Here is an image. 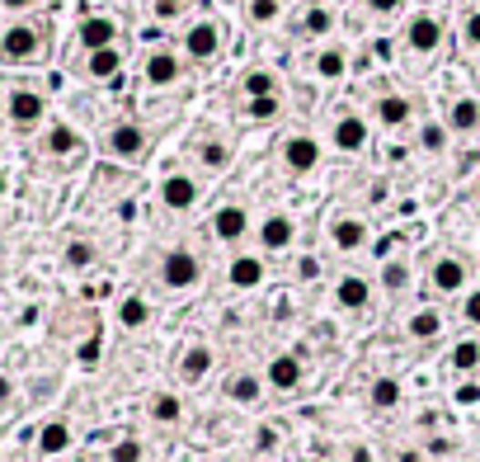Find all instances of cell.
<instances>
[{
  "label": "cell",
  "instance_id": "37",
  "mask_svg": "<svg viewBox=\"0 0 480 462\" xmlns=\"http://www.w3.org/2000/svg\"><path fill=\"white\" fill-rule=\"evenodd\" d=\"M240 118L254 128H269L282 118V95H264V99H240Z\"/></svg>",
  "mask_w": 480,
  "mask_h": 462
},
{
  "label": "cell",
  "instance_id": "25",
  "mask_svg": "<svg viewBox=\"0 0 480 462\" xmlns=\"http://www.w3.org/2000/svg\"><path fill=\"white\" fill-rule=\"evenodd\" d=\"M151 316H156L151 297H147V293H137V288H132V293H123V297H118V307H113V321H118V331H128V335L147 331Z\"/></svg>",
  "mask_w": 480,
  "mask_h": 462
},
{
  "label": "cell",
  "instance_id": "21",
  "mask_svg": "<svg viewBox=\"0 0 480 462\" xmlns=\"http://www.w3.org/2000/svg\"><path fill=\"white\" fill-rule=\"evenodd\" d=\"M264 373H254V368H236V373H226V383H221V396L240 406V411H254V406L264 401Z\"/></svg>",
  "mask_w": 480,
  "mask_h": 462
},
{
  "label": "cell",
  "instance_id": "7",
  "mask_svg": "<svg viewBox=\"0 0 480 462\" xmlns=\"http://www.w3.org/2000/svg\"><path fill=\"white\" fill-rule=\"evenodd\" d=\"M424 283H429V293L438 297V303H447V297H462L471 288V264L466 255L457 251H438L429 260V274H424Z\"/></svg>",
  "mask_w": 480,
  "mask_h": 462
},
{
  "label": "cell",
  "instance_id": "22",
  "mask_svg": "<svg viewBox=\"0 0 480 462\" xmlns=\"http://www.w3.org/2000/svg\"><path fill=\"white\" fill-rule=\"evenodd\" d=\"M193 160L203 166V175H226L236 160V147L231 138H217V132H203V138L193 142Z\"/></svg>",
  "mask_w": 480,
  "mask_h": 462
},
{
  "label": "cell",
  "instance_id": "23",
  "mask_svg": "<svg viewBox=\"0 0 480 462\" xmlns=\"http://www.w3.org/2000/svg\"><path fill=\"white\" fill-rule=\"evenodd\" d=\"M147 420L160 425V429H179V425L189 420V406H184V396H179L175 387H156V392L147 396Z\"/></svg>",
  "mask_w": 480,
  "mask_h": 462
},
{
  "label": "cell",
  "instance_id": "10",
  "mask_svg": "<svg viewBox=\"0 0 480 462\" xmlns=\"http://www.w3.org/2000/svg\"><path fill=\"white\" fill-rule=\"evenodd\" d=\"M250 231H254V217H250V208L236 203V199H221V203L208 212V236L217 241V246L240 251V241H245Z\"/></svg>",
  "mask_w": 480,
  "mask_h": 462
},
{
  "label": "cell",
  "instance_id": "19",
  "mask_svg": "<svg viewBox=\"0 0 480 462\" xmlns=\"http://www.w3.org/2000/svg\"><path fill=\"white\" fill-rule=\"evenodd\" d=\"M373 123H377L382 132H405V128L414 123V99H410L405 90H382V95L373 99Z\"/></svg>",
  "mask_w": 480,
  "mask_h": 462
},
{
  "label": "cell",
  "instance_id": "13",
  "mask_svg": "<svg viewBox=\"0 0 480 462\" xmlns=\"http://www.w3.org/2000/svg\"><path fill=\"white\" fill-rule=\"evenodd\" d=\"M184 80V52L179 47H151L141 57V86L147 90H175Z\"/></svg>",
  "mask_w": 480,
  "mask_h": 462
},
{
  "label": "cell",
  "instance_id": "6",
  "mask_svg": "<svg viewBox=\"0 0 480 462\" xmlns=\"http://www.w3.org/2000/svg\"><path fill=\"white\" fill-rule=\"evenodd\" d=\"M447 43V29H443V19L434 10H414L405 15V29H401V52H410V57L419 62H434L438 52Z\"/></svg>",
  "mask_w": 480,
  "mask_h": 462
},
{
  "label": "cell",
  "instance_id": "24",
  "mask_svg": "<svg viewBox=\"0 0 480 462\" xmlns=\"http://www.w3.org/2000/svg\"><path fill=\"white\" fill-rule=\"evenodd\" d=\"M443 123L452 138H480V95H452Z\"/></svg>",
  "mask_w": 480,
  "mask_h": 462
},
{
  "label": "cell",
  "instance_id": "28",
  "mask_svg": "<svg viewBox=\"0 0 480 462\" xmlns=\"http://www.w3.org/2000/svg\"><path fill=\"white\" fill-rule=\"evenodd\" d=\"M80 151H85V138H80L71 123H47V128H43V156L71 160V156H80Z\"/></svg>",
  "mask_w": 480,
  "mask_h": 462
},
{
  "label": "cell",
  "instance_id": "39",
  "mask_svg": "<svg viewBox=\"0 0 480 462\" xmlns=\"http://www.w3.org/2000/svg\"><path fill=\"white\" fill-rule=\"evenodd\" d=\"M245 19L250 29H269V24L282 19V0H245Z\"/></svg>",
  "mask_w": 480,
  "mask_h": 462
},
{
  "label": "cell",
  "instance_id": "16",
  "mask_svg": "<svg viewBox=\"0 0 480 462\" xmlns=\"http://www.w3.org/2000/svg\"><path fill=\"white\" fill-rule=\"evenodd\" d=\"M373 293H377V283L367 279V274H358V269H349V274H339L330 283V303L344 312V316H363L367 307H373Z\"/></svg>",
  "mask_w": 480,
  "mask_h": 462
},
{
  "label": "cell",
  "instance_id": "29",
  "mask_svg": "<svg viewBox=\"0 0 480 462\" xmlns=\"http://www.w3.org/2000/svg\"><path fill=\"white\" fill-rule=\"evenodd\" d=\"M76 43H80V52L113 47V43H118V24H113L108 15H85L80 29H76Z\"/></svg>",
  "mask_w": 480,
  "mask_h": 462
},
{
  "label": "cell",
  "instance_id": "50",
  "mask_svg": "<svg viewBox=\"0 0 480 462\" xmlns=\"http://www.w3.org/2000/svg\"><path fill=\"white\" fill-rule=\"evenodd\" d=\"M10 392H15V383H10L5 373H0V401H10Z\"/></svg>",
  "mask_w": 480,
  "mask_h": 462
},
{
  "label": "cell",
  "instance_id": "48",
  "mask_svg": "<svg viewBox=\"0 0 480 462\" xmlns=\"http://www.w3.org/2000/svg\"><path fill=\"white\" fill-rule=\"evenodd\" d=\"M395 462H429L424 444H410V448H395Z\"/></svg>",
  "mask_w": 480,
  "mask_h": 462
},
{
  "label": "cell",
  "instance_id": "26",
  "mask_svg": "<svg viewBox=\"0 0 480 462\" xmlns=\"http://www.w3.org/2000/svg\"><path fill=\"white\" fill-rule=\"evenodd\" d=\"M401 406H405V383L395 373H377L373 383H367V411L391 416V411H401Z\"/></svg>",
  "mask_w": 480,
  "mask_h": 462
},
{
  "label": "cell",
  "instance_id": "34",
  "mask_svg": "<svg viewBox=\"0 0 480 462\" xmlns=\"http://www.w3.org/2000/svg\"><path fill=\"white\" fill-rule=\"evenodd\" d=\"M377 288H382L386 297H401V293H410V260H405V255H391V260H382V269H377Z\"/></svg>",
  "mask_w": 480,
  "mask_h": 462
},
{
  "label": "cell",
  "instance_id": "44",
  "mask_svg": "<svg viewBox=\"0 0 480 462\" xmlns=\"http://www.w3.org/2000/svg\"><path fill=\"white\" fill-rule=\"evenodd\" d=\"M424 453H429V462H438V457H452V453H457V444H452L447 434H429V439H424Z\"/></svg>",
  "mask_w": 480,
  "mask_h": 462
},
{
  "label": "cell",
  "instance_id": "20",
  "mask_svg": "<svg viewBox=\"0 0 480 462\" xmlns=\"http://www.w3.org/2000/svg\"><path fill=\"white\" fill-rule=\"evenodd\" d=\"M443 331H447V312H443L438 303L414 307V312L405 316V325H401V335H405L410 344H434V340H443Z\"/></svg>",
  "mask_w": 480,
  "mask_h": 462
},
{
  "label": "cell",
  "instance_id": "11",
  "mask_svg": "<svg viewBox=\"0 0 480 462\" xmlns=\"http://www.w3.org/2000/svg\"><path fill=\"white\" fill-rule=\"evenodd\" d=\"M297 246V217L288 208H269L254 222V251L260 255H288Z\"/></svg>",
  "mask_w": 480,
  "mask_h": 462
},
{
  "label": "cell",
  "instance_id": "14",
  "mask_svg": "<svg viewBox=\"0 0 480 462\" xmlns=\"http://www.w3.org/2000/svg\"><path fill=\"white\" fill-rule=\"evenodd\" d=\"M301 383H306V364H301L297 349H278V354L264 364V387L273 396H297Z\"/></svg>",
  "mask_w": 480,
  "mask_h": 462
},
{
  "label": "cell",
  "instance_id": "51",
  "mask_svg": "<svg viewBox=\"0 0 480 462\" xmlns=\"http://www.w3.org/2000/svg\"><path fill=\"white\" fill-rule=\"evenodd\" d=\"M250 462H278V457H250Z\"/></svg>",
  "mask_w": 480,
  "mask_h": 462
},
{
  "label": "cell",
  "instance_id": "41",
  "mask_svg": "<svg viewBox=\"0 0 480 462\" xmlns=\"http://www.w3.org/2000/svg\"><path fill=\"white\" fill-rule=\"evenodd\" d=\"M457 316H462V325H466V331H480V283H471V288L462 293V307H457Z\"/></svg>",
  "mask_w": 480,
  "mask_h": 462
},
{
  "label": "cell",
  "instance_id": "3",
  "mask_svg": "<svg viewBox=\"0 0 480 462\" xmlns=\"http://www.w3.org/2000/svg\"><path fill=\"white\" fill-rule=\"evenodd\" d=\"M99 151L108 160H118V166H141V160L151 156V132L137 118H113L99 138Z\"/></svg>",
  "mask_w": 480,
  "mask_h": 462
},
{
  "label": "cell",
  "instance_id": "18",
  "mask_svg": "<svg viewBox=\"0 0 480 462\" xmlns=\"http://www.w3.org/2000/svg\"><path fill=\"white\" fill-rule=\"evenodd\" d=\"M269 283V255L260 251H236L226 260V288L231 293H260Z\"/></svg>",
  "mask_w": 480,
  "mask_h": 462
},
{
  "label": "cell",
  "instance_id": "4",
  "mask_svg": "<svg viewBox=\"0 0 480 462\" xmlns=\"http://www.w3.org/2000/svg\"><path fill=\"white\" fill-rule=\"evenodd\" d=\"M47 52V24L38 19H15L10 29H0V62L5 67H28Z\"/></svg>",
  "mask_w": 480,
  "mask_h": 462
},
{
  "label": "cell",
  "instance_id": "27",
  "mask_svg": "<svg viewBox=\"0 0 480 462\" xmlns=\"http://www.w3.org/2000/svg\"><path fill=\"white\" fill-rule=\"evenodd\" d=\"M311 76L325 80V86H339V80L349 76V47H344V43L316 47V57H311Z\"/></svg>",
  "mask_w": 480,
  "mask_h": 462
},
{
  "label": "cell",
  "instance_id": "17",
  "mask_svg": "<svg viewBox=\"0 0 480 462\" xmlns=\"http://www.w3.org/2000/svg\"><path fill=\"white\" fill-rule=\"evenodd\" d=\"M212 368H217V349L208 340H193L175 354V383L179 387H203L212 377Z\"/></svg>",
  "mask_w": 480,
  "mask_h": 462
},
{
  "label": "cell",
  "instance_id": "31",
  "mask_svg": "<svg viewBox=\"0 0 480 462\" xmlns=\"http://www.w3.org/2000/svg\"><path fill=\"white\" fill-rule=\"evenodd\" d=\"M76 448V429L66 420H47L38 429V457H66Z\"/></svg>",
  "mask_w": 480,
  "mask_h": 462
},
{
  "label": "cell",
  "instance_id": "9",
  "mask_svg": "<svg viewBox=\"0 0 480 462\" xmlns=\"http://www.w3.org/2000/svg\"><path fill=\"white\" fill-rule=\"evenodd\" d=\"M156 203L175 217H189L198 203H203V180L193 170H165L160 184H156Z\"/></svg>",
  "mask_w": 480,
  "mask_h": 462
},
{
  "label": "cell",
  "instance_id": "40",
  "mask_svg": "<svg viewBox=\"0 0 480 462\" xmlns=\"http://www.w3.org/2000/svg\"><path fill=\"white\" fill-rule=\"evenodd\" d=\"M108 462H147V444H141L137 434H118V439L108 444Z\"/></svg>",
  "mask_w": 480,
  "mask_h": 462
},
{
  "label": "cell",
  "instance_id": "52",
  "mask_svg": "<svg viewBox=\"0 0 480 462\" xmlns=\"http://www.w3.org/2000/svg\"><path fill=\"white\" fill-rule=\"evenodd\" d=\"M475 203H480V180H475Z\"/></svg>",
  "mask_w": 480,
  "mask_h": 462
},
{
  "label": "cell",
  "instance_id": "35",
  "mask_svg": "<svg viewBox=\"0 0 480 462\" xmlns=\"http://www.w3.org/2000/svg\"><path fill=\"white\" fill-rule=\"evenodd\" d=\"M414 142H419V151H424V156H447L452 132H447V123H443V118H424V123L414 128Z\"/></svg>",
  "mask_w": 480,
  "mask_h": 462
},
{
  "label": "cell",
  "instance_id": "45",
  "mask_svg": "<svg viewBox=\"0 0 480 462\" xmlns=\"http://www.w3.org/2000/svg\"><path fill=\"white\" fill-rule=\"evenodd\" d=\"M462 47H466V52H480V10H471V15L462 19Z\"/></svg>",
  "mask_w": 480,
  "mask_h": 462
},
{
  "label": "cell",
  "instance_id": "8",
  "mask_svg": "<svg viewBox=\"0 0 480 462\" xmlns=\"http://www.w3.org/2000/svg\"><path fill=\"white\" fill-rule=\"evenodd\" d=\"M325 142H330L334 156H363L367 147H373V123H367L358 108H339V114L330 118Z\"/></svg>",
  "mask_w": 480,
  "mask_h": 462
},
{
  "label": "cell",
  "instance_id": "49",
  "mask_svg": "<svg viewBox=\"0 0 480 462\" xmlns=\"http://www.w3.org/2000/svg\"><path fill=\"white\" fill-rule=\"evenodd\" d=\"M0 5H5V10H34L38 0H0Z\"/></svg>",
  "mask_w": 480,
  "mask_h": 462
},
{
  "label": "cell",
  "instance_id": "33",
  "mask_svg": "<svg viewBox=\"0 0 480 462\" xmlns=\"http://www.w3.org/2000/svg\"><path fill=\"white\" fill-rule=\"evenodd\" d=\"M264 95H282V80L273 67H250L240 76V99H264Z\"/></svg>",
  "mask_w": 480,
  "mask_h": 462
},
{
  "label": "cell",
  "instance_id": "36",
  "mask_svg": "<svg viewBox=\"0 0 480 462\" xmlns=\"http://www.w3.org/2000/svg\"><path fill=\"white\" fill-rule=\"evenodd\" d=\"M95 260H99V246L90 236H71L66 246H62V264L71 269V274H85V269H95Z\"/></svg>",
  "mask_w": 480,
  "mask_h": 462
},
{
  "label": "cell",
  "instance_id": "5",
  "mask_svg": "<svg viewBox=\"0 0 480 462\" xmlns=\"http://www.w3.org/2000/svg\"><path fill=\"white\" fill-rule=\"evenodd\" d=\"M179 52H184V62H198V67L217 62L221 52H226V24L212 19V15L189 19V24H184V34H179Z\"/></svg>",
  "mask_w": 480,
  "mask_h": 462
},
{
  "label": "cell",
  "instance_id": "15",
  "mask_svg": "<svg viewBox=\"0 0 480 462\" xmlns=\"http://www.w3.org/2000/svg\"><path fill=\"white\" fill-rule=\"evenodd\" d=\"M5 118H10L19 132L43 128V123H47V95L34 90V86H10V90H5Z\"/></svg>",
  "mask_w": 480,
  "mask_h": 462
},
{
  "label": "cell",
  "instance_id": "2",
  "mask_svg": "<svg viewBox=\"0 0 480 462\" xmlns=\"http://www.w3.org/2000/svg\"><path fill=\"white\" fill-rule=\"evenodd\" d=\"M278 166H282V175H292V180H311L325 166V142L316 138V132H306V128L282 132L278 138Z\"/></svg>",
  "mask_w": 480,
  "mask_h": 462
},
{
  "label": "cell",
  "instance_id": "53",
  "mask_svg": "<svg viewBox=\"0 0 480 462\" xmlns=\"http://www.w3.org/2000/svg\"><path fill=\"white\" fill-rule=\"evenodd\" d=\"M0 189H5V175H0Z\"/></svg>",
  "mask_w": 480,
  "mask_h": 462
},
{
  "label": "cell",
  "instance_id": "30",
  "mask_svg": "<svg viewBox=\"0 0 480 462\" xmlns=\"http://www.w3.org/2000/svg\"><path fill=\"white\" fill-rule=\"evenodd\" d=\"M80 71H85V80H113L123 71V47L113 43V47H99V52H85V62H80Z\"/></svg>",
  "mask_w": 480,
  "mask_h": 462
},
{
  "label": "cell",
  "instance_id": "38",
  "mask_svg": "<svg viewBox=\"0 0 480 462\" xmlns=\"http://www.w3.org/2000/svg\"><path fill=\"white\" fill-rule=\"evenodd\" d=\"M330 29H334V10L330 5H311L297 19V34L301 38H330Z\"/></svg>",
  "mask_w": 480,
  "mask_h": 462
},
{
  "label": "cell",
  "instance_id": "42",
  "mask_svg": "<svg viewBox=\"0 0 480 462\" xmlns=\"http://www.w3.org/2000/svg\"><path fill=\"white\" fill-rule=\"evenodd\" d=\"M282 444V434H278V425H260V434L250 439V448H254V457H273V448Z\"/></svg>",
  "mask_w": 480,
  "mask_h": 462
},
{
  "label": "cell",
  "instance_id": "43",
  "mask_svg": "<svg viewBox=\"0 0 480 462\" xmlns=\"http://www.w3.org/2000/svg\"><path fill=\"white\" fill-rule=\"evenodd\" d=\"M405 10V0H363V15L367 19H395Z\"/></svg>",
  "mask_w": 480,
  "mask_h": 462
},
{
  "label": "cell",
  "instance_id": "12",
  "mask_svg": "<svg viewBox=\"0 0 480 462\" xmlns=\"http://www.w3.org/2000/svg\"><path fill=\"white\" fill-rule=\"evenodd\" d=\"M325 241H330V251L339 255H358L367 251V241H373V222H367L363 212H330L325 217Z\"/></svg>",
  "mask_w": 480,
  "mask_h": 462
},
{
  "label": "cell",
  "instance_id": "1",
  "mask_svg": "<svg viewBox=\"0 0 480 462\" xmlns=\"http://www.w3.org/2000/svg\"><path fill=\"white\" fill-rule=\"evenodd\" d=\"M156 279H160L165 293L189 297L193 288H203L208 264H203V255H198L193 246H169V251L160 255V264H156Z\"/></svg>",
  "mask_w": 480,
  "mask_h": 462
},
{
  "label": "cell",
  "instance_id": "46",
  "mask_svg": "<svg viewBox=\"0 0 480 462\" xmlns=\"http://www.w3.org/2000/svg\"><path fill=\"white\" fill-rule=\"evenodd\" d=\"M344 462H377V448L373 444H349L344 448Z\"/></svg>",
  "mask_w": 480,
  "mask_h": 462
},
{
  "label": "cell",
  "instance_id": "32",
  "mask_svg": "<svg viewBox=\"0 0 480 462\" xmlns=\"http://www.w3.org/2000/svg\"><path fill=\"white\" fill-rule=\"evenodd\" d=\"M447 368L457 377H480V335H462L447 349Z\"/></svg>",
  "mask_w": 480,
  "mask_h": 462
},
{
  "label": "cell",
  "instance_id": "47",
  "mask_svg": "<svg viewBox=\"0 0 480 462\" xmlns=\"http://www.w3.org/2000/svg\"><path fill=\"white\" fill-rule=\"evenodd\" d=\"M189 0H156V19H179V10Z\"/></svg>",
  "mask_w": 480,
  "mask_h": 462
}]
</instances>
